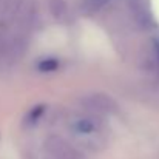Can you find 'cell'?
Segmentation results:
<instances>
[{
    "label": "cell",
    "instance_id": "obj_1",
    "mask_svg": "<svg viewBox=\"0 0 159 159\" xmlns=\"http://www.w3.org/2000/svg\"><path fill=\"white\" fill-rule=\"evenodd\" d=\"M73 128L79 134H91L94 131V122L91 119H79L74 122Z\"/></svg>",
    "mask_w": 159,
    "mask_h": 159
},
{
    "label": "cell",
    "instance_id": "obj_2",
    "mask_svg": "<svg viewBox=\"0 0 159 159\" xmlns=\"http://www.w3.org/2000/svg\"><path fill=\"white\" fill-rule=\"evenodd\" d=\"M39 71L42 73H53L59 68V60L56 57H47V59H42L37 65Z\"/></svg>",
    "mask_w": 159,
    "mask_h": 159
},
{
    "label": "cell",
    "instance_id": "obj_3",
    "mask_svg": "<svg viewBox=\"0 0 159 159\" xmlns=\"http://www.w3.org/2000/svg\"><path fill=\"white\" fill-rule=\"evenodd\" d=\"M42 113H43V107L42 105L33 108V110H31V113H30V116H28V122H30V124L37 122V119L40 117V114H42Z\"/></svg>",
    "mask_w": 159,
    "mask_h": 159
},
{
    "label": "cell",
    "instance_id": "obj_4",
    "mask_svg": "<svg viewBox=\"0 0 159 159\" xmlns=\"http://www.w3.org/2000/svg\"><path fill=\"white\" fill-rule=\"evenodd\" d=\"M104 3H107V0H90V5H91V8H94V9L101 8Z\"/></svg>",
    "mask_w": 159,
    "mask_h": 159
},
{
    "label": "cell",
    "instance_id": "obj_5",
    "mask_svg": "<svg viewBox=\"0 0 159 159\" xmlns=\"http://www.w3.org/2000/svg\"><path fill=\"white\" fill-rule=\"evenodd\" d=\"M155 53L158 57V63H159V42H155Z\"/></svg>",
    "mask_w": 159,
    "mask_h": 159
}]
</instances>
